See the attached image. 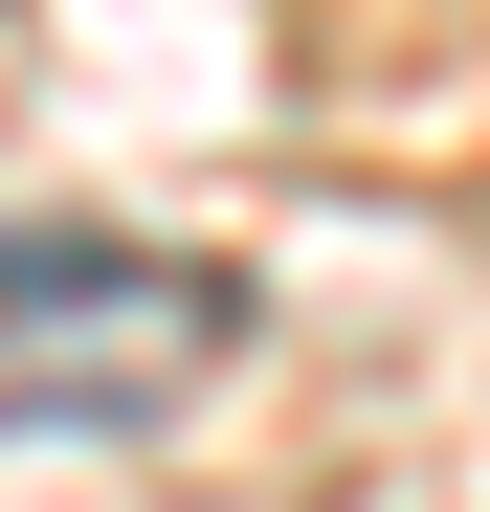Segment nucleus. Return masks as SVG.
I'll return each instance as SVG.
<instances>
[{
    "label": "nucleus",
    "mask_w": 490,
    "mask_h": 512,
    "mask_svg": "<svg viewBox=\"0 0 490 512\" xmlns=\"http://www.w3.org/2000/svg\"><path fill=\"white\" fill-rule=\"evenodd\" d=\"M245 357V268L112 223H0V446H134Z\"/></svg>",
    "instance_id": "f257e3e1"
}]
</instances>
